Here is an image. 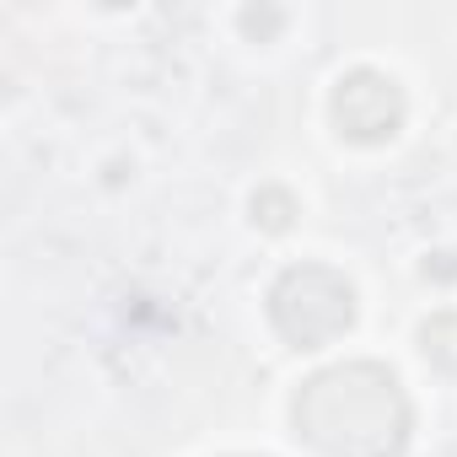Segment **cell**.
I'll return each mask as SVG.
<instances>
[{
	"label": "cell",
	"instance_id": "2",
	"mask_svg": "<svg viewBox=\"0 0 457 457\" xmlns=\"http://www.w3.org/2000/svg\"><path fill=\"white\" fill-rule=\"evenodd\" d=\"M270 318H275V328L291 345L318 350V345L339 339L355 323V296H350V286L334 270L307 264V270H286L280 275V286L270 291Z\"/></svg>",
	"mask_w": 457,
	"mask_h": 457
},
{
	"label": "cell",
	"instance_id": "1",
	"mask_svg": "<svg viewBox=\"0 0 457 457\" xmlns=\"http://www.w3.org/2000/svg\"><path fill=\"white\" fill-rule=\"evenodd\" d=\"M296 430L323 457H398L409 441V398L377 361L328 366L296 393Z\"/></svg>",
	"mask_w": 457,
	"mask_h": 457
},
{
	"label": "cell",
	"instance_id": "3",
	"mask_svg": "<svg viewBox=\"0 0 457 457\" xmlns=\"http://www.w3.org/2000/svg\"><path fill=\"white\" fill-rule=\"evenodd\" d=\"M334 119L350 140H387L403 124V92L382 71H355L334 92Z\"/></svg>",
	"mask_w": 457,
	"mask_h": 457
}]
</instances>
